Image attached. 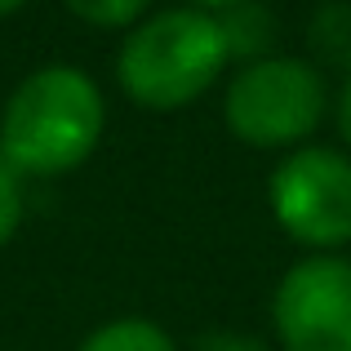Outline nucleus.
<instances>
[{
  "mask_svg": "<svg viewBox=\"0 0 351 351\" xmlns=\"http://www.w3.org/2000/svg\"><path fill=\"white\" fill-rule=\"evenodd\" d=\"M103 89L85 67L49 62L9 94L0 112V160L14 173H67L98 147Z\"/></svg>",
  "mask_w": 351,
  "mask_h": 351,
  "instance_id": "nucleus-1",
  "label": "nucleus"
},
{
  "mask_svg": "<svg viewBox=\"0 0 351 351\" xmlns=\"http://www.w3.org/2000/svg\"><path fill=\"white\" fill-rule=\"evenodd\" d=\"M232 62L223 27L205 9H165L138 23L116 53V80L138 107H187Z\"/></svg>",
  "mask_w": 351,
  "mask_h": 351,
  "instance_id": "nucleus-2",
  "label": "nucleus"
},
{
  "mask_svg": "<svg viewBox=\"0 0 351 351\" xmlns=\"http://www.w3.org/2000/svg\"><path fill=\"white\" fill-rule=\"evenodd\" d=\"M325 71L307 58L267 53L232 76L223 98L227 129L249 147H293L325 120Z\"/></svg>",
  "mask_w": 351,
  "mask_h": 351,
  "instance_id": "nucleus-3",
  "label": "nucleus"
},
{
  "mask_svg": "<svg viewBox=\"0 0 351 351\" xmlns=\"http://www.w3.org/2000/svg\"><path fill=\"white\" fill-rule=\"evenodd\" d=\"M276 223L307 249L351 240V160L334 147H298L267 178Z\"/></svg>",
  "mask_w": 351,
  "mask_h": 351,
  "instance_id": "nucleus-4",
  "label": "nucleus"
},
{
  "mask_svg": "<svg viewBox=\"0 0 351 351\" xmlns=\"http://www.w3.org/2000/svg\"><path fill=\"white\" fill-rule=\"evenodd\" d=\"M271 320L285 351H351V263L307 254L280 276Z\"/></svg>",
  "mask_w": 351,
  "mask_h": 351,
  "instance_id": "nucleus-5",
  "label": "nucleus"
},
{
  "mask_svg": "<svg viewBox=\"0 0 351 351\" xmlns=\"http://www.w3.org/2000/svg\"><path fill=\"white\" fill-rule=\"evenodd\" d=\"M307 45L316 67L351 76V0H325L307 23Z\"/></svg>",
  "mask_w": 351,
  "mask_h": 351,
  "instance_id": "nucleus-6",
  "label": "nucleus"
},
{
  "mask_svg": "<svg viewBox=\"0 0 351 351\" xmlns=\"http://www.w3.org/2000/svg\"><path fill=\"white\" fill-rule=\"evenodd\" d=\"M218 27H223V40H227V53L232 58H245V62H258L267 58V45L276 36V18L263 0H240V5L214 14Z\"/></svg>",
  "mask_w": 351,
  "mask_h": 351,
  "instance_id": "nucleus-7",
  "label": "nucleus"
},
{
  "mask_svg": "<svg viewBox=\"0 0 351 351\" xmlns=\"http://www.w3.org/2000/svg\"><path fill=\"white\" fill-rule=\"evenodd\" d=\"M80 351H173V338L147 316H120L98 325L80 343Z\"/></svg>",
  "mask_w": 351,
  "mask_h": 351,
  "instance_id": "nucleus-8",
  "label": "nucleus"
},
{
  "mask_svg": "<svg viewBox=\"0 0 351 351\" xmlns=\"http://www.w3.org/2000/svg\"><path fill=\"white\" fill-rule=\"evenodd\" d=\"M62 5L94 27H129L134 18H143L152 0H62Z\"/></svg>",
  "mask_w": 351,
  "mask_h": 351,
  "instance_id": "nucleus-9",
  "label": "nucleus"
},
{
  "mask_svg": "<svg viewBox=\"0 0 351 351\" xmlns=\"http://www.w3.org/2000/svg\"><path fill=\"white\" fill-rule=\"evenodd\" d=\"M18 223H23V187H18V173L0 160V249L14 240Z\"/></svg>",
  "mask_w": 351,
  "mask_h": 351,
  "instance_id": "nucleus-10",
  "label": "nucleus"
},
{
  "mask_svg": "<svg viewBox=\"0 0 351 351\" xmlns=\"http://www.w3.org/2000/svg\"><path fill=\"white\" fill-rule=\"evenodd\" d=\"M196 351H267L258 338L249 334H227V329H214V334H200Z\"/></svg>",
  "mask_w": 351,
  "mask_h": 351,
  "instance_id": "nucleus-11",
  "label": "nucleus"
},
{
  "mask_svg": "<svg viewBox=\"0 0 351 351\" xmlns=\"http://www.w3.org/2000/svg\"><path fill=\"white\" fill-rule=\"evenodd\" d=\"M338 129H343V138H347V147H351V76H347L343 94H338Z\"/></svg>",
  "mask_w": 351,
  "mask_h": 351,
  "instance_id": "nucleus-12",
  "label": "nucleus"
},
{
  "mask_svg": "<svg viewBox=\"0 0 351 351\" xmlns=\"http://www.w3.org/2000/svg\"><path fill=\"white\" fill-rule=\"evenodd\" d=\"M196 9H205V14H223V9H232V5H240V0H191Z\"/></svg>",
  "mask_w": 351,
  "mask_h": 351,
  "instance_id": "nucleus-13",
  "label": "nucleus"
},
{
  "mask_svg": "<svg viewBox=\"0 0 351 351\" xmlns=\"http://www.w3.org/2000/svg\"><path fill=\"white\" fill-rule=\"evenodd\" d=\"M27 0H0V18H9V14H18Z\"/></svg>",
  "mask_w": 351,
  "mask_h": 351,
  "instance_id": "nucleus-14",
  "label": "nucleus"
}]
</instances>
